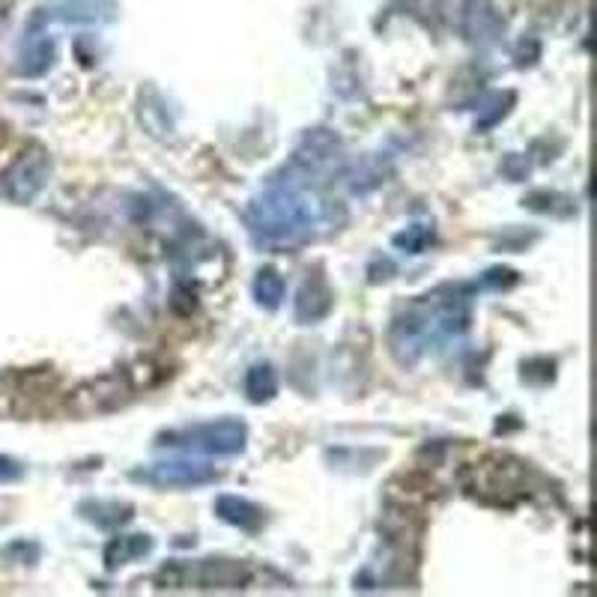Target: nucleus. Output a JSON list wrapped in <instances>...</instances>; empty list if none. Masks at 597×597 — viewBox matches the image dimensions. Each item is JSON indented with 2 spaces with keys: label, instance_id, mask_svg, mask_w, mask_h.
Listing matches in <instances>:
<instances>
[{
  "label": "nucleus",
  "instance_id": "0eeeda50",
  "mask_svg": "<svg viewBox=\"0 0 597 597\" xmlns=\"http://www.w3.org/2000/svg\"><path fill=\"white\" fill-rule=\"evenodd\" d=\"M54 58H58V46H54V39H51L46 30H36V24H34L22 39L15 72L24 75V78H39V75H46V72L54 66Z\"/></svg>",
  "mask_w": 597,
  "mask_h": 597
},
{
  "label": "nucleus",
  "instance_id": "9b49d317",
  "mask_svg": "<svg viewBox=\"0 0 597 597\" xmlns=\"http://www.w3.org/2000/svg\"><path fill=\"white\" fill-rule=\"evenodd\" d=\"M150 550V535H120V538H111V544L105 547V564L114 571V568H123V564L138 562Z\"/></svg>",
  "mask_w": 597,
  "mask_h": 597
},
{
  "label": "nucleus",
  "instance_id": "20e7f679",
  "mask_svg": "<svg viewBox=\"0 0 597 597\" xmlns=\"http://www.w3.org/2000/svg\"><path fill=\"white\" fill-rule=\"evenodd\" d=\"M48 174H51V159L39 144H30L27 150L7 167L0 176V195L10 198L12 203H30V200L46 188Z\"/></svg>",
  "mask_w": 597,
  "mask_h": 597
},
{
  "label": "nucleus",
  "instance_id": "9d476101",
  "mask_svg": "<svg viewBox=\"0 0 597 597\" xmlns=\"http://www.w3.org/2000/svg\"><path fill=\"white\" fill-rule=\"evenodd\" d=\"M215 514L222 517L227 526H236L239 532H248V535L260 532L266 523L263 508L251 502V499H242V496H219L215 499Z\"/></svg>",
  "mask_w": 597,
  "mask_h": 597
},
{
  "label": "nucleus",
  "instance_id": "4468645a",
  "mask_svg": "<svg viewBox=\"0 0 597 597\" xmlns=\"http://www.w3.org/2000/svg\"><path fill=\"white\" fill-rule=\"evenodd\" d=\"M251 294L258 299V304H263L266 311H275L284 299V278L275 270H260L254 284H251Z\"/></svg>",
  "mask_w": 597,
  "mask_h": 597
},
{
  "label": "nucleus",
  "instance_id": "39448f33",
  "mask_svg": "<svg viewBox=\"0 0 597 597\" xmlns=\"http://www.w3.org/2000/svg\"><path fill=\"white\" fill-rule=\"evenodd\" d=\"M132 478L144 481L150 487H167V490H188V487H203L219 478V469L203 463V460H164L147 469H135Z\"/></svg>",
  "mask_w": 597,
  "mask_h": 597
},
{
  "label": "nucleus",
  "instance_id": "7ed1b4c3",
  "mask_svg": "<svg viewBox=\"0 0 597 597\" xmlns=\"http://www.w3.org/2000/svg\"><path fill=\"white\" fill-rule=\"evenodd\" d=\"M248 443V427L239 419H215V422L186 424L159 434L156 446L162 448H183L195 455H219L234 457L239 455Z\"/></svg>",
  "mask_w": 597,
  "mask_h": 597
},
{
  "label": "nucleus",
  "instance_id": "1a4fd4ad",
  "mask_svg": "<svg viewBox=\"0 0 597 597\" xmlns=\"http://www.w3.org/2000/svg\"><path fill=\"white\" fill-rule=\"evenodd\" d=\"M505 22L493 0H463V34L469 42H490Z\"/></svg>",
  "mask_w": 597,
  "mask_h": 597
},
{
  "label": "nucleus",
  "instance_id": "f3484780",
  "mask_svg": "<svg viewBox=\"0 0 597 597\" xmlns=\"http://www.w3.org/2000/svg\"><path fill=\"white\" fill-rule=\"evenodd\" d=\"M10 552H18V564H34L39 559V544H34V540H12L10 547L3 550V556H10Z\"/></svg>",
  "mask_w": 597,
  "mask_h": 597
},
{
  "label": "nucleus",
  "instance_id": "ddd939ff",
  "mask_svg": "<svg viewBox=\"0 0 597 597\" xmlns=\"http://www.w3.org/2000/svg\"><path fill=\"white\" fill-rule=\"evenodd\" d=\"M246 395L251 403H266L278 395V376L272 364H254L246 374Z\"/></svg>",
  "mask_w": 597,
  "mask_h": 597
},
{
  "label": "nucleus",
  "instance_id": "a211bd4d",
  "mask_svg": "<svg viewBox=\"0 0 597 597\" xmlns=\"http://www.w3.org/2000/svg\"><path fill=\"white\" fill-rule=\"evenodd\" d=\"M24 478V467L18 460H12V457L0 455V484H12V481H22Z\"/></svg>",
  "mask_w": 597,
  "mask_h": 597
},
{
  "label": "nucleus",
  "instance_id": "f8f14e48",
  "mask_svg": "<svg viewBox=\"0 0 597 597\" xmlns=\"http://www.w3.org/2000/svg\"><path fill=\"white\" fill-rule=\"evenodd\" d=\"M82 517L84 520H90V523H96V526L102 528H117L123 526V523H129L132 520V505L126 502H102V499H90V502H82Z\"/></svg>",
  "mask_w": 597,
  "mask_h": 597
},
{
  "label": "nucleus",
  "instance_id": "423d86ee",
  "mask_svg": "<svg viewBox=\"0 0 597 597\" xmlns=\"http://www.w3.org/2000/svg\"><path fill=\"white\" fill-rule=\"evenodd\" d=\"M126 398H129L126 376H102V380L84 383V386L72 395L70 410H75L78 415H99V412L117 410Z\"/></svg>",
  "mask_w": 597,
  "mask_h": 597
},
{
  "label": "nucleus",
  "instance_id": "dca6fc26",
  "mask_svg": "<svg viewBox=\"0 0 597 597\" xmlns=\"http://www.w3.org/2000/svg\"><path fill=\"white\" fill-rule=\"evenodd\" d=\"M403 7L410 15H415L424 24H439L443 18V0H403Z\"/></svg>",
  "mask_w": 597,
  "mask_h": 597
},
{
  "label": "nucleus",
  "instance_id": "2eb2a0df",
  "mask_svg": "<svg viewBox=\"0 0 597 597\" xmlns=\"http://www.w3.org/2000/svg\"><path fill=\"white\" fill-rule=\"evenodd\" d=\"M434 239V227H424V224H412L403 234L395 236V246L407 248L410 254H422L427 242Z\"/></svg>",
  "mask_w": 597,
  "mask_h": 597
},
{
  "label": "nucleus",
  "instance_id": "f03ea898",
  "mask_svg": "<svg viewBox=\"0 0 597 597\" xmlns=\"http://www.w3.org/2000/svg\"><path fill=\"white\" fill-rule=\"evenodd\" d=\"M290 176V174H287ZM320 203L302 179H275L246 212L248 234L266 251H294L304 246L320 224Z\"/></svg>",
  "mask_w": 597,
  "mask_h": 597
},
{
  "label": "nucleus",
  "instance_id": "f257e3e1",
  "mask_svg": "<svg viewBox=\"0 0 597 597\" xmlns=\"http://www.w3.org/2000/svg\"><path fill=\"white\" fill-rule=\"evenodd\" d=\"M472 302H469L467 287H439L434 294L419 296L391 320L388 328V347L400 364H415L424 352L457 338L467 332L472 320Z\"/></svg>",
  "mask_w": 597,
  "mask_h": 597
},
{
  "label": "nucleus",
  "instance_id": "6e6552de",
  "mask_svg": "<svg viewBox=\"0 0 597 597\" xmlns=\"http://www.w3.org/2000/svg\"><path fill=\"white\" fill-rule=\"evenodd\" d=\"M332 308H335V294H332V287L328 282L314 272L311 278H304L302 287H299V294H296V304H294V314L296 323H320L323 316L332 314Z\"/></svg>",
  "mask_w": 597,
  "mask_h": 597
}]
</instances>
